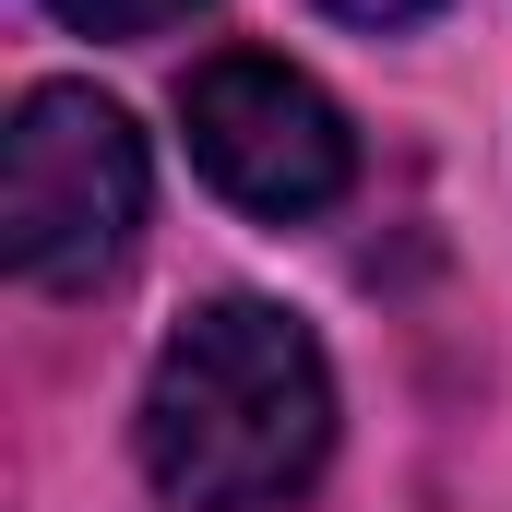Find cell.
I'll list each match as a JSON object with an SVG mask.
<instances>
[{
	"label": "cell",
	"instance_id": "6da1fadb",
	"mask_svg": "<svg viewBox=\"0 0 512 512\" xmlns=\"http://www.w3.org/2000/svg\"><path fill=\"white\" fill-rule=\"evenodd\" d=\"M131 441L179 512H286L334 465V358L274 298H203L155 346Z\"/></svg>",
	"mask_w": 512,
	"mask_h": 512
},
{
	"label": "cell",
	"instance_id": "7a4b0ae2",
	"mask_svg": "<svg viewBox=\"0 0 512 512\" xmlns=\"http://www.w3.org/2000/svg\"><path fill=\"white\" fill-rule=\"evenodd\" d=\"M143 239V131L96 84H36L0 131V262L48 298L108 286Z\"/></svg>",
	"mask_w": 512,
	"mask_h": 512
},
{
	"label": "cell",
	"instance_id": "3957f363",
	"mask_svg": "<svg viewBox=\"0 0 512 512\" xmlns=\"http://www.w3.org/2000/svg\"><path fill=\"white\" fill-rule=\"evenodd\" d=\"M179 131H191V167H203L239 215H274V227L346 203V179H358L346 108H334L298 60H262V48L203 60V72L179 84Z\"/></svg>",
	"mask_w": 512,
	"mask_h": 512
},
{
	"label": "cell",
	"instance_id": "277c9868",
	"mask_svg": "<svg viewBox=\"0 0 512 512\" xmlns=\"http://www.w3.org/2000/svg\"><path fill=\"white\" fill-rule=\"evenodd\" d=\"M60 24H84V36H155V24H179L191 0H48Z\"/></svg>",
	"mask_w": 512,
	"mask_h": 512
},
{
	"label": "cell",
	"instance_id": "5b68a950",
	"mask_svg": "<svg viewBox=\"0 0 512 512\" xmlns=\"http://www.w3.org/2000/svg\"><path fill=\"white\" fill-rule=\"evenodd\" d=\"M322 12H346V24H405V12H429V0H322Z\"/></svg>",
	"mask_w": 512,
	"mask_h": 512
}]
</instances>
